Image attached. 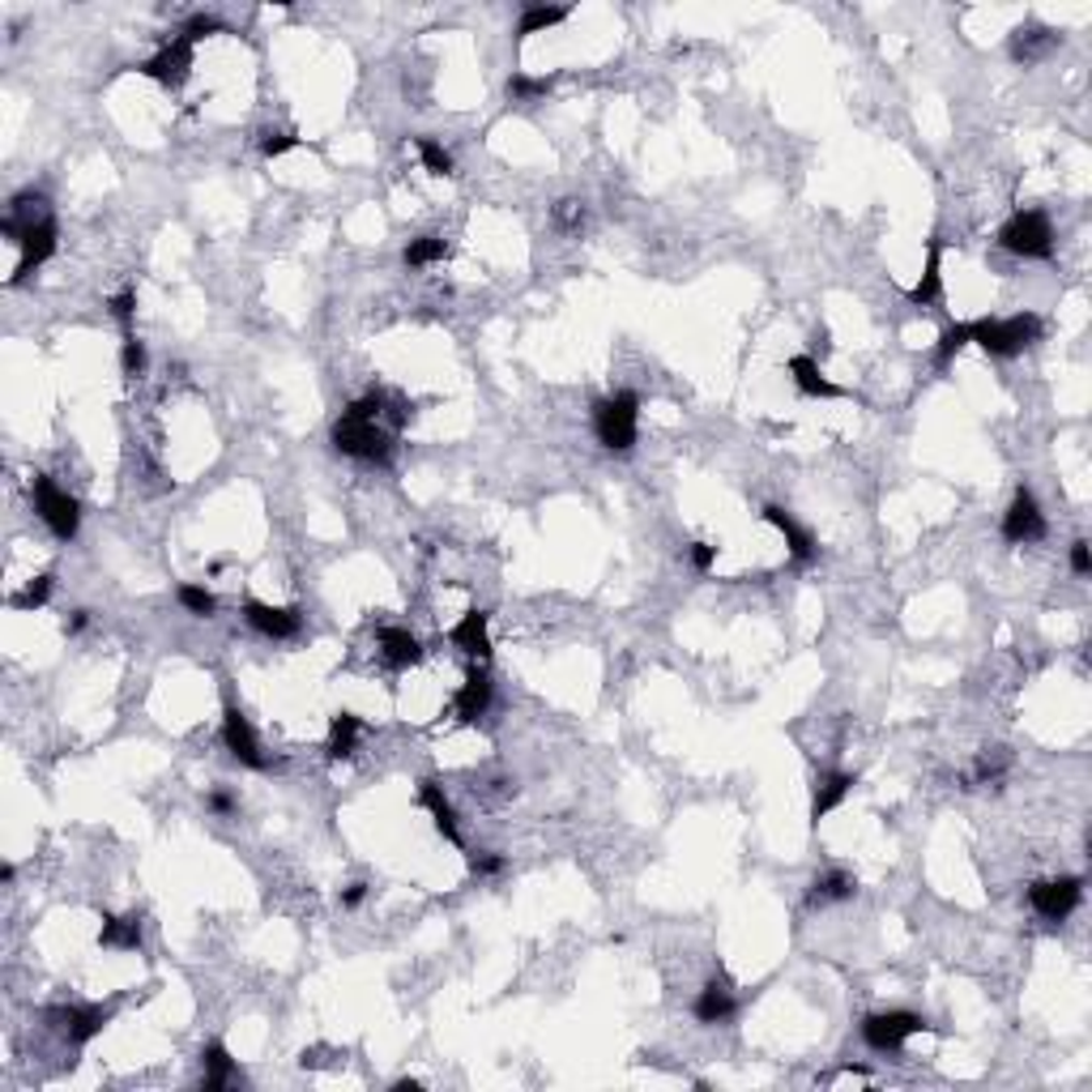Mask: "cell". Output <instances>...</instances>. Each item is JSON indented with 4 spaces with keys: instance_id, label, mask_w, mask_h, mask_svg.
<instances>
[{
    "instance_id": "13",
    "label": "cell",
    "mask_w": 1092,
    "mask_h": 1092,
    "mask_svg": "<svg viewBox=\"0 0 1092 1092\" xmlns=\"http://www.w3.org/2000/svg\"><path fill=\"white\" fill-rule=\"evenodd\" d=\"M21 261H17V270H13V278H9V287H17V282H26L51 252H56V218H43L34 231H26L21 235Z\"/></svg>"
},
{
    "instance_id": "36",
    "label": "cell",
    "mask_w": 1092,
    "mask_h": 1092,
    "mask_svg": "<svg viewBox=\"0 0 1092 1092\" xmlns=\"http://www.w3.org/2000/svg\"><path fill=\"white\" fill-rule=\"evenodd\" d=\"M210 34H222V21H218L214 13H193V17L184 21V30H180V39H188L193 47H197L201 39H210Z\"/></svg>"
},
{
    "instance_id": "6",
    "label": "cell",
    "mask_w": 1092,
    "mask_h": 1092,
    "mask_svg": "<svg viewBox=\"0 0 1092 1092\" xmlns=\"http://www.w3.org/2000/svg\"><path fill=\"white\" fill-rule=\"evenodd\" d=\"M43 1020L60 1037H68L73 1046H90L111 1025V1008H103V1003H56V1008L43 1012Z\"/></svg>"
},
{
    "instance_id": "20",
    "label": "cell",
    "mask_w": 1092,
    "mask_h": 1092,
    "mask_svg": "<svg viewBox=\"0 0 1092 1092\" xmlns=\"http://www.w3.org/2000/svg\"><path fill=\"white\" fill-rule=\"evenodd\" d=\"M491 709V679L482 671H470V679L461 683V692L452 696V713L461 726H474L482 713Z\"/></svg>"
},
{
    "instance_id": "41",
    "label": "cell",
    "mask_w": 1092,
    "mask_h": 1092,
    "mask_svg": "<svg viewBox=\"0 0 1092 1092\" xmlns=\"http://www.w3.org/2000/svg\"><path fill=\"white\" fill-rule=\"evenodd\" d=\"M688 564H692L696 572H713L718 547H713V542H692V547H688Z\"/></svg>"
},
{
    "instance_id": "10",
    "label": "cell",
    "mask_w": 1092,
    "mask_h": 1092,
    "mask_svg": "<svg viewBox=\"0 0 1092 1092\" xmlns=\"http://www.w3.org/2000/svg\"><path fill=\"white\" fill-rule=\"evenodd\" d=\"M188 68H193V43H188V39H171V43L158 47L145 64H137L141 77H150V81H158V86H171V90L184 86Z\"/></svg>"
},
{
    "instance_id": "43",
    "label": "cell",
    "mask_w": 1092,
    "mask_h": 1092,
    "mask_svg": "<svg viewBox=\"0 0 1092 1092\" xmlns=\"http://www.w3.org/2000/svg\"><path fill=\"white\" fill-rule=\"evenodd\" d=\"M1072 572H1076V576H1089L1092 572V555H1089V542H1085V538L1072 542Z\"/></svg>"
},
{
    "instance_id": "9",
    "label": "cell",
    "mask_w": 1092,
    "mask_h": 1092,
    "mask_svg": "<svg viewBox=\"0 0 1092 1092\" xmlns=\"http://www.w3.org/2000/svg\"><path fill=\"white\" fill-rule=\"evenodd\" d=\"M1003 538H1008L1012 547H1029V542H1042V538H1046V517H1042L1033 491H1025V487L1016 491L1012 508L1003 512Z\"/></svg>"
},
{
    "instance_id": "46",
    "label": "cell",
    "mask_w": 1092,
    "mask_h": 1092,
    "mask_svg": "<svg viewBox=\"0 0 1092 1092\" xmlns=\"http://www.w3.org/2000/svg\"><path fill=\"white\" fill-rule=\"evenodd\" d=\"M86 624H90V615H86V611H73V615L64 619V632H68V636H77Z\"/></svg>"
},
{
    "instance_id": "27",
    "label": "cell",
    "mask_w": 1092,
    "mask_h": 1092,
    "mask_svg": "<svg viewBox=\"0 0 1092 1092\" xmlns=\"http://www.w3.org/2000/svg\"><path fill=\"white\" fill-rule=\"evenodd\" d=\"M359 734H364V722L355 718V713H338L334 722H329V759H351L355 755V747H359Z\"/></svg>"
},
{
    "instance_id": "38",
    "label": "cell",
    "mask_w": 1092,
    "mask_h": 1092,
    "mask_svg": "<svg viewBox=\"0 0 1092 1092\" xmlns=\"http://www.w3.org/2000/svg\"><path fill=\"white\" fill-rule=\"evenodd\" d=\"M1003 772H1008V751L999 747V755H995V759H990V755H982V759H978V768H973V785L1003 781Z\"/></svg>"
},
{
    "instance_id": "25",
    "label": "cell",
    "mask_w": 1092,
    "mask_h": 1092,
    "mask_svg": "<svg viewBox=\"0 0 1092 1092\" xmlns=\"http://www.w3.org/2000/svg\"><path fill=\"white\" fill-rule=\"evenodd\" d=\"M201 1067H205V1092H222L227 1085H235L240 1080V1067H235V1059H231V1050L222 1046V1042H210L205 1050H201Z\"/></svg>"
},
{
    "instance_id": "24",
    "label": "cell",
    "mask_w": 1092,
    "mask_h": 1092,
    "mask_svg": "<svg viewBox=\"0 0 1092 1092\" xmlns=\"http://www.w3.org/2000/svg\"><path fill=\"white\" fill-rule=\"evenodd\" d=\"M853 892H858L853 875H845V871H824V875H815L811 888H806V909H824V905H832V901H849Z\"/></svg>"
},
{
    "instance_id": "22",
    "label": "cell",
    "mask_w": 1092,
    "mask_h": 1092,
    "mask_svg": "<svg viewBox=\"0 0 1092 1092\" xmlns=\"http://www.w3.org/2000/svg\"><path fill=\"white\" fill-rule=\"evenodd\" d=\"M1059 47V34L1046 30V26H1020L1012 34V60L1016 64H1037L1042 56H1050Z\"/></svg>"
},
{
    "instance_id": "21",
    "label": "cell",
    "mask_w": 1092,
    "mask_h": 1092,
    "mask_svg": "<svg viewBox=\"0 0 1092 1092\" xmlns=\"http://www.w3.org/2000/svg\"><path fill=\"white\" fill-rule=\"evenodd\" d=\"M789 375H794V384H798V393H802V397H824V401L845 397V388H841V384H832V380L824 375V367L815 364L811 355H794V359H789Z\"/></svg>"
},
{
    "instance_id": "11",
    "label": "cell",
    "mask_w": 1092,
    "mask_h": 1092,
    "mask_svg": "<svg viewBox=\"0 0 1092 1092\" xmlns=\"http://www.w3.org/2000/svg\"><path fill=\"white\" fill-rule=\"evenodd\" d=\"M222 742H227V751H231L244 768H257V772H265V768H270V759L261 755L257 734H252L248 718L240 713V705H235V701H231V705H227V713H222Z\"/></svg>"
},
{
    "instance_id": "7",
    "label": "cell",
    "mask_w": 1092,
    "mask_h": 1092,
    "mask_svg": "<svg viewBox=\"0 0 1092 1092\" xmlns=\"http://www.w3.org/2000/svg\"><path fill=\"white\" fill-rule=\"evenodd\" d=\"M935 1025L918 1012H875L862 1020V1042L871 1050H901L913 1033H930Z\"/></svg>"
},
{
    "instance_id": "47",
    "label": "cell",
    "mask_w": 1092,
    "mask_h": 1092,
    "mask_svg": "<svg viewBox=\"0 0 1092 1092\" xmlns=\"http://www.w3.org/2000/svg\"><path fill=\"white\" fill-rule=\"evenodd\" d=\"M418 1089H422L418 1080H397V1085H393V1092H418Z\"/></svg>"
},
{
    "instance_id": "8",
    "label": "cell",
    "mask_w": 1092,
    "mask_h": 1092,
    "mask_svg": "<svg viewBox=\"0 0 1092 1092\" xmlns=\"http://www.w3.org/2000/svg\"><path fill=\"white\" fill-rule=\"evenodd\" d=\"M1085 901V879L1067 875V879H1042L1029 888V905L1046 918V922H1067L1076 913V905Z\"/></svg>"
},
{
    "instance_id": "4",
    "label": "cell",
    "mask_w": 1092,
    "mask_h": 1092,
    "mask_svg": "<svg viewBox=\"0 0 1092 1092\" xmlns=\"http://www.w3.org/2000/svg\"><path fill=\"white\" fill-rule=\"evenodd\" d=\"M30 495H34V512H39V521H43V525H47L60 542H73V538H77V529H81V508H77V499H73L68 491H60L47 474H34Z\"/></svg>"
},
{
    "instance_id": "12",
    "label": "cell",
    "mask_w": 1092,
    "mask_h": 1092,
    "mask_svg": "<svg viewBox=\"0 0 1092 1092\" xmlns=\"http://www.w3.org/2000/svg\"><path fill=\"white\" fill-rule=\"evenodd\" d=\"M244 619L252 632L270 641H295L304 632V615L295 606H265V602H244Z\"/></svg>"
},
{
    "instance_id": "19",
    "label": "cell",
    "mask_w": 1092,
    "mask_h": 1092,
    "mask_svg": "<svg viewBox=\"0 0 1092 1092\" xmlns=\"http://www.w3.org/2000/svg\"><path fill=\"white\" fill-rule=\"evenodd\" d=\"M943 299V240L930 235V248H926V270L918 278V287H909V304L918 308H930Z\"/></svg>"
},
{
    "instance_id": "30",
    "label": "cell",
    "mask_w": 1092,
    "mask_h": 1092,
    "mask_svg": "<svg viewBox=\"0 0 1092 1092\" xmlns=\"http://www.w3.org/2000/svg\"><path fill=\"white\" fill-rule=\"evenodd\" d=\"M440 257H444V240H435V235H418V240H410V244H405V252H401L405 270H422V265H435Z\"/></svg>"
},
{
    "instance_id": "40",
    "label": "cell",
    "mask_w": 1092,
    "mask_h": 1092,
    "mask_svg": "<svg viewBox=\"0 0 1092 1092\" xmlns=\"http://www.w3.org/2000/svg\"><path fill=\"white\" fill-rule=\"evenodd\" d=\"M555 222H559V227H568V231H576V227L585 222V205H581L576 197L559 201V205H555Z\"/></svg>"
},
{
    "instance_id": "44",
    "label": "cell",
    "mask_w": 1092,
    "mask_h": 1092,
    "mask_svg": "<svg viewBox=\"0 0 1092 1092\" xmlns=\"http://www.w3.org/2000/svg\"><path fill=\"white\" fill-rule=\"evenodd\" d=\"M205 806H210L214 815H231V811H235V794H227V789H214V794L205 798Z\"/></svg>"
},
{
    "instance_id": "35",
    "label": "cell",
    "mask_w": 1092,
    "mask_h": 1092,
    "mask_svg": "<svg viewBox=\"0 0 1092 1092\" xmlns=\"http://www.w3.org/2000/svg\"><path fill=\"white\" fill-rule=\"evenodd\" d=\"M107 308H111V317L120 321V329H124V338H128V334H133V317H137V287H124L120 295H111Z\"/></svg>"
},
{
    "instance_id": "34",
    "label": "cell",
    "mask_w": 1092,
    "mask_h": 1092,
    "mask_svg": "<svg viewBox=\"0 0 1092 1092\" xmlns=\"http://www.w3.org/2000/svg\"><path fill=\"white\" fill-rule=\"evenodd\" d=\"M414 145H418V158H422V167H427L431 175H452V154H448L440 141H431V137H414Z\"/></svg>"
},
{
    "instance_id": "32",
    "label": "cell",
    "mask_w": 1092,
    "mask_h": 1092,
    "mask_svg": "<svg viewBox=\"0 0 1092 1092\" xmlns=\"http://www.w3.org/2000/svg\"><path fill=\"white\" fill-rule=\"evenodd\" d=\"M175 598H180V606H184L188 615H197V619H210V615L218 611V598H214L205 585H180Z\"/></svg>"
},
{
    "instance_id": "26",
    "label": "cell",
    "mask_w": 1092,
    "mask_h": 1092,
    "mask_svg": "<svg viewBox=\"0 0 1092 1092\" xmlns=\"http://www.w3.org/2000/svg\"><path fill=\"white\" fill-rule=\"evenodd\" d=\"M98 943H103V948H116V952H137V948H141V913H128V918L103 913Z\"/></svg>"
},
{
    "instance_id": "15",
    "label": "cell",
    "mask_w": 1092,
    "mask_h": 1092,
    "mask_svg": "<svg viewBox=\"0 0 1092 1092\" xmlns=\"http://www.w3.org/2000/svg\"><path fill=\"white\" fill-rule=\"evenodd\" d=\"M692 1016H696L701 1025H726V1020L738 1016V999H734V986L726 982V973H718V978L696 995Z\"/></svg>"
},
{
    "instance_id": "2",
    "label": "cell",
    "mask_w": 1092,
    "mask_h": 1092,
    "mask_svg": "<svg viewBox=\"0 0 1092 1092\" xmlns=\"http://www.w3.org/2000/svg\"><path fill=\"white\" fill-rule=\"evenodd\" d=\"M636 418H641V397L632 388H619L602 401H594V431L606 452H632L636 448Z\"/></svg>"
},
{
    "instance_id": "28",
    "label": "cell",
    "mask_w": 1092,
    "mask_h": 1092,
    "mask_svg": "<svg viewBox=\"0 0 1092 1092\" xmlns=\"http://www.w3.org/2000/svg\"><path fill=\"white\" fill-rule=\"evenodd\" d=\"M568 13L572 9H564V4H525L521 21H517V39H529V34H542V30L559 26V21H568Z\"/></svg>"
},
{
    "instance_id": "42",
    "label": "cell",
    "mask_w": 1092,
    "mask_h": 1092,
    "mask_svg": "<svg viewBox=\"0 0 1092 1092\" xmlns=\"http://www.w3.org/2000/svg\"><path fill=\"white\" fill-rule=\"evenodd\" d=\"M470 871L474 875H499L504 871V853H470Z\"/></svg>"
},
{
    "instance_id": "39",
    "label": "cell",
    "mask_w": 1092,
    "mask_h": 1092,
    "mask_svg": "<svg viewBox=\"0 0 1092 1092\" xmlns=\"http://www.w3.org/2000/svg\"><path fill=\"white\" fill-rule=\"evenodd\" d=\"M295 145H304L299 133H265V137H261V154H265V158H278V154H287V150H295Z\"/></svg>"
},
{
    "instance_id": "14",
    "label": "cell",
    "mask_w": 1092,
    "mask_h": 1092,
    "mask_svg": "<svg viewBox=\"0 0 1092 1092\" xmlns=\"http://www.w3.org/2000/svg\"><path fill=\"white\" fill-rule=\"evenodd\" d=\"M781 538H785V547H789V559L798 564V568H806V564H815V555H819V547H815V538H811V529H802L785 508H776V504H768L764 512H759Z\"/></svg>"
},
{
    "instance_id": "18",
    "label": "cell",
    "mask_w": 1092,
    "mask_h": 1092,
    "mask_svg": "<svg viewBox=\"0 0 1092 1092\" xmlns=\"http://www.w3.org/2000/svg\"><path fill=\"white\" fill-rule=\"evenodd\" d=\"M448 641L465 653V658H478V662H491V632H487V611H465L461 624L448 632Z\"/></svg>"
},
{
    "instance_id": "1",
    "label": "cell",
    "mask_w": 1092,
    "mask_h": 1092,
    "mask_svg": "<svg viewBox=\"0 0 1092 1092\" xmlns=\"http://www.w3.org/2000/svg\"><path fill=\"white\" fill-rule=\"evenodd\" d=\"M1037 338H1042V317L1037 312H1020V317H1008V321H999V317L969 321V342H978L995 359H1012V355L1029 351Z\"/></svg>"
},
{
    "instance_id": "23",
    "label": "cell",
    "mask_w": 1092,
    "mask_h": 1092,
    "mask_svg": "<svg viewBox=\"0 0 1092 1092\" xmlns=\"http://www.w3.org/2000/svg\"><path fill=\"white\" fill-rule=\"evenodd\" d=\"M380 653L393 671H410L422 662V645L405 628H380Z\"/></svg>"
},
{
    "instance_id": "5",
    "label": "cell",
    "mask_w": 1092,
    "mask_h": 1092,
    "mask_svg": "<svg viewBox=\"0 0 1092 1092\" xmlns=\"http://www.w3.org/2000/svg\"><path fill=\"white\" fill-rule=\"evenodd\" d=\"M334 448L342 457H355V461H388L393 440H388V431L380 422L355 418V414L342 410V418L334 422Z\"/></svg>"
},
{
    "instance_id": "33",
    "label": "cell",
    "mask_w": 1092,
    "mask_h": 1092,
    "mask_svg": "<svg viewBox=\"0 0 1092 1092\" xmlns=\"http://www.w3.org/2000/svg\"><path fill=\"white\" fill-rule=\"evenodd\" d=\"M47 598H51V572L34 576L21 594H13V598H9V606H13V611H39V606H47Z\"/></svg>"
},
{
    "instance_id": "3",
    "label": "cell",
    "mask_w": 1092,
    "mask_h": 1092,
    "mask_svg": "<svg viewBox=\"0 0 1092 1092\" xmlns=\"http://www.w3.org/2000/svg\"><path fill=\"white\" fill-rule=\"evenodd\" d=\"M999 248L1012 257H1029V261H1050L1055 257V227L1042 210H1016L1003 227H999Z\"/></svg>"
},
{
    "instance_id": "29",
    "label": "cell",
    "mask_w": 1092,
    "mask_h": 1092,
    "mask_svg": "<svg viewBox=\"0 0 1092 1092\" xmlns=\"http://www.w3.org/2000/svg\"><path fill=\"white\" fill-rule=\"evenodd\" d=\"M969 347V321H956V325H948L943 334H939V347H935V367L943 371V367L952 364L960 351Z\"/></svg>"
},
{
    "instance_id": "16",
    "label": "cell",
    "mask_w": 1092,
    "mask_h": 1092,
    "mask_svg": "<svg viewBox=\"0 0 1092 1092\" xmlns=\"http://www.w3.org/2000/svg\"><path fill=\"white\" fill-rule=\"evenodd\" d=\"M418 802L431 811V819H435V832H440L448 845H457V849H461L457 811H452V802H448V794H444V785H440L435 776H422V781H418Z\"/></svg>"
},
{
    "instance_id": "17",
    "label": "cell",
    "mask_w": 1092,
    "mask_h": 1092,
    "mask_svg": "<svg viewBox=\"0 0 1092 1092\" xmlns=\"http://www.w3.org/2000/svg\"><path fill=\"white\" fill-rule=\"evenodd\" d=\"M853 785H858V776H849V772H819L815 794H811V824L819 828V819H828L853 794Z\"/></svg>"
},
{
    "instance_id": "37",
    "label": "cell",
    "mask_w": 1092,
    "mask_h": 1092,
    "mask_svg": "<svg viewBox=\"0 0 1092 1092\" xmlns=\"http://www.w3.org/2000/svg\"><path fill=\"white\" fill-rule=\"evenodd\" d=\"M120 367H124V375H128V380L145 375V347L137 342V334H128V338L120 342Z\"/></svg>"
},
{
    "instance_id": "31",
    "label": "cell",
    "mask_w": 1092,
    "mask_h": 1092,
    "mask_svg": "<svg viewBox=\"0 0 1092 1092\" xmlns=\"http://www.w3.org/2000/svg\"><path fill=\"white\" fill-rule=\"evenodd\" d=\"M555 86V77H525V73H512L508 77V98L512 103H534V98H547Z\"/></svg>"
},
{
    "instance_id": "45",
    "label": "cell",
    "mask_w": 1092,
    "mask_h": 1092,
    "mask_svg": "<svg viewBox=\"0 0 1092 1092\" xmlns=\"http://www.w3.org/2000/svg\"><path fill=\"white\" fill-rule=\"evenodd\" d=\"M367 896V883H351L347 892H342V909H359Z\"/></svg>"
}]
</instances>
